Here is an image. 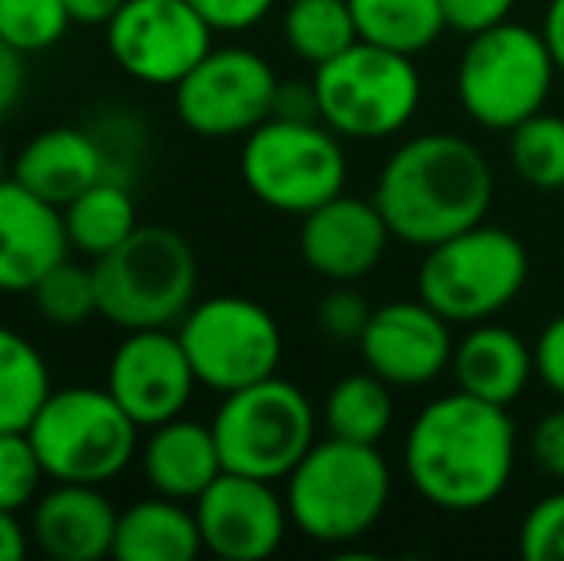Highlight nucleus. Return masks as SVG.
<instances>
[{"label":"nucleus","instance_id":"obj_1","mask_svg":"<svg viewBox=\"0 0 564 561\" xmlns=\"http://www.w3.org/2000/svg\"><path fill=\"white\" fill-rule=\"evenodd\" d=\"M519 462V427L503 404L453 389L415 416L403 442V470L431 508H491L507 493Z\"/></svg>","mask_w":564,"mask_h":561},{"label":"nucleus","instance_id":"obj_2","mask_svg":"<svg viewBox=\"0 0 564 561\" xmlns=\"http://www.w3.org/2000/svg\"><path fill=\"white\" fill-rule=\"evenodd\" d=\"M491 196L496 177L484 150L453 131H426L400 142L372 188L392 239L419 250L484 224Z\"/></svg>","mask_w":564,"mask_h":561},{"label":"nucleus","instance_id":"obj_3","mask_svg":"<svg viewBox=\"0 0 564 561\" xmlns=\"http://www.w3.org/2000/svg\"><path fill=\"white\" fill-rule=\"evenodd\" d=\"M289 516L304 539L346 547L384 519L392 500V470L380 446L346 439H319L284 477Z\"/></svg>","mask_w":564,"mask_h":561},{"label":"nucleus","instance_id":"obj_4","mask_svg":"<svg viewBox=\"0 0 564 561\" xmlns=\"http://www.w3.org/2000/svg\"><path fill=\"white\" fill-rule=\"evenodd\" d=\"M100 320L119 331L177 327L181 315L196 304V266L193 242L162 224H139L131 239L116 250L93 258Z\"/></svg>","mask_w":564,"mask_h":561},{"label":"nucleus","instance_id":"obj_5","mask_svg":"<svg viewBox=\"0 0 564 561\" xmlns=\"http://www.w3.org/2000/svg\"><path fill=\"white\" fill-rule=\"evenodd\" d=\"M142 427L105 385L54 389L28 423V439L43 462L46 481L108 485L139 457Z\"/></svg>","mask_w":564,"mask_h":561},{"label":"nucleus","instance_id":"obj_6","mask_svg":"<svg viewBox=\"0 0 564 561\" xmlns=\"http://www.w3.org/2000/svg\"><path fill=\"white\" fill-rule=\"evenodd\" d=\"M557 62L542 31L503 20L468 35L457 62V100L484 131H511L538 116L553 93Z\"/></svg>","mask_w":564,"mask_h":561},{"label":"nucleus","instance_id":"obj_7","mask_svg":"<svg viewBox=\"0 0 564 561\" xmlns=\"http://www.w3.org/2000/svg\"><path fill=\"white\" fill-rule=\"evenodd\" d=\"M341 142L346 139L335 136L323 120L269 116L242 139L238 154L242 185L265 208L307 216L330 196L346 193L349 162Z\"/></svg>","mask_w":564,"mask_h":561},{"label":"nucleus","instance_id":"obj_8","mask_svg":"<svg viewBox=\"0 0 564 561\" xmlns=\"http://www.w3.org/2000/svg\"><path fill=\"white\" fill-rule=\"evenodd\" d=\"M530 278V255L519 235L496 224H476L434 242L419 266V296L449 323L496 320Z\"/></svg>","mask_w":564,"mask_h":561},{"label":"nucleus","instance_id":"obj_9","mask_svg":"<svg viewBox=\"0 0 564 561\" xmlns=\"http://www.w3.org/2000/svg\"><path fill=\"white\" fill-rule=\"evenodd\" d=\"M319 120L335 136L372 142L392 139L415 120L423 100V77L411 54H395L357 39L338 58L312 74Z\"/></svg>","mask_w":564,"mask_h":561},{"label":"nucleus","instance_id":"obj_10","mask_svg":"<svg viewBox=\"0 0 564 561\" xmlns=\"http://www.w3.org/2000/svg\"><path fill=\"white\" fill-rule=\"evenodd\" d=\"M212 431H216L224 470L250 473L261 481H284L300 465V457L319 442L312 400L281 374L227 392Z\"/></svg>","mask_w":564,"mask_h":561},{"label":"nucleus","instance_id":"obj_11","mask_svg":"<svg viewBox=\"0 0 564 561\" xmlns=\"http://www.w3.org/2000/svg\"><path fill=\"white\" fill-rule=\"evenodd\" d=\"M177 338L204 389L227 392L265 381L281 369L284 335L265 304L250 296H208L196 300L177 323Z\"/></svg>","mask_w":564,"mask_h":561},{"label":"nucleus","instance_id":"obj_12","mask_svg":"<svg viewBox=\"0 0 564 561\" xmlns=\"http://www.w3.org/2000/svg\"><path fill=\"white\" fill-rule=\"evenodd\" d=\"M281 77L250 46H212L177 85V120L200 139H246L273 116Z\"/></svg>","mask_w":564,"mask_h":561},{"label":"nucleus","instance_id":"obj_13","mask_svg":"<svg viewBox=\"0 0 564 561\" xmlns=\"http://www.w3.org/2000/svg\"><path fill=\"white\" fill-rule=\"evenodd\" d=\"M212 23L188 0H123L108 20V54L131 82L173 89L212 51Z\"/></svg>","mask_w":564,"mask_h":561},{"label":"nucleus","instance_id":"obj_14","mask_svg":"<svg viewBox=\"0 0 564 561\" xmlns=\"http://www.w3.org/2000/svg\"><path fill=\"white\" fill-rule=\"evenodd\" d=\"M196 385L200 381L181 346L177 327L123 331L105 374V389L142 431L185 416Z\"/></svg>","mask_w":564,"mask_h":561},{"label":"nucleus","instance_id":"obj_15","mask_svg":"<svg viewBox=\"0 0 564 561\" xmlns=\"http://www.w3.org/2000/svg\"><path fill=\"white\" fill-rule=\"evenodd\" d=\"M204 550L224 561H261L276 554L292 527L289 500L276 493V481L224 470L193 500Z\"/></svg>","mask_w":564,"mask_h":561},{"label":"nucleus","instance_id":"obj_16","mask_svg":"<svg viewBox=\"0 0 564 561\" xmlns=\"http://www.w3.org/2000/svg\"><path fill=\"white\" fill-rule=\"evenodd\" d=\"M453 323L434 312L423 296L419 300H392V304L372 308L369 327L357 338L365 369L384 377L392 389H423L438 381L453 362L449 335Z\"/></svg>","mask_w":564,"mask_h":561},{"label":"nucleus","instance_id":"obj_17","mask_svg":"<svg viewBox=\"0 0 564 561\" xmlns=\"http://www.w3.org/2000/svg\"><path fill=\"white\" fill-rule=\"evenodd\" d=\"M388 242L392 231L372 196L365 201V196L338 193L300 216V258L307 270L335 284H354L377 270Z\"/></svg>","mask_w":564,"mask_h":561},{"label":"nucleus","instance_id":"obj_18","mask_svg":"<svg viewBox=\"0 0 564 561\" xmlns=\"http://www.w3.org/2000/svg\"><path fill=\"white\" fill-rule=\"evenodd\" d=\"M69 250L58 204L31 193L12 173L0 177V292H31Z\"/></svg>","mask_w":564,"mask_h":561},{"label":"nucleus","instance_id":"obj_19","mask_svg":"<svg viewBox=\"0 0 564 561\" xmlns=\"http://www.w3.org/2000/svg\"><path fill=\"white\" fill-rule=\"evenodd\" d=\"M119 511L105 496V485H74L51 481L46 493L31 504L28 531L46 558L58 561H97L112 554Z\"/></svg>","mask_w":564,"mask_h":561},{"label":"nucleus","instance_id":"obj_20","mask_svg":"<svg viewBox=\"0 0 564 561\" xmlns=\"http://www.w3.org/2000/svg\"><path fill=\"white\" fill-rule=\"evenodd\" d=\"M12 177L23 181L43 201L66 208L74 196L108 177V158L89 123L82 128L58 123V128H46L23 142L20 154L12 158Z\"/></svg>","mask_w":564,"mask_h":561},{"label":"nucleus","instance_id":"obj_21","mask_svg":"<svg viewBox=\"0 0 564 561\" xmlns=\"http://www.w3.org/2000/svg\"><path fill=\"white\" fill-rule=\"evenodd\" d=\"M449 374L460 392L507 408L527 392L530 377H538L534 346L519 331L503 327V323H491V320L473 323L453 343Z\"/></svg>","mask_w":564,"mask_h":561},{"label":"nucleus","instance_id":"obj_22","mask_svg":"<svg viewBox=\"0 0 564 561\" xmlns=\"http://www.w3.org/2000/svg\"><path fill=\"white\" fill-rule=\"evenodd\" d=\"M139 465L147 485L158 496L185 504H193L224 473V457H219L212 423H196L188 416L150 427L147 442L139 446Z\"/></svg>","mask_w":564,"mask_h":561},{"label":"nucleus","instance_id":"obj_23","mask_svg":"<svg viewBox=\"0 0 564 561\" xmlns=\"http://www.w3.org/2000/svg\"><path fill=\"white\" fill-rule=\"evenodd\" d=\"M204 550L196 511L185 500L150 496L119 511L112 554L123 561H193Z\"/></svg>","mask_w":564,"mask_h":561},{"label":"nucleus","instance_id":"obj_24","mask_svg":"<svg viewBox=\"0 0 564 561\" xmlns=\"http://www.w3.org/2000/svg\"><path fill=\"white\" fill-rule=\"evenodd\" d=\"M62 219H66L69 247L85 258H100L139 231V204L127 181L100 177L62 208Z\"/></svg>","mask_w":564,"mask_h":561},{"label":"nucleus","instance_id":"obj_25","mask_svg":"<svg viewBox=\"0 0 564 561\" xmlns=\"http://www.w3.org/2000/svg\"><path fill=\"white\" fill-rule=\"evenodd\" d=\"M357 39L395 54H423L446 31L442 0H349Z\"/></svg>","mask_w":564,"mask_h":561},{"label":"nucleus","instance_id":"obj_26","mask_svg":"<svg viewBox=\"0 0 564 561\" xmlns=\"http://www.w3.org/2000/svg\"><path fill=\"white\" fill-rule=\"evenodd\" d=\"M392 385L372 374V369L346 374L341 381L330 385L327 400H323V427H327V434L346 442L380 446V439L392 431Z\"/></svg>","mask_w":564,"mask_h":561},{"label":"nucleus","instance_id":"obj_27","mask_svg":"<svg viewBox=\"0 0 564 561\" xmlns=\"http://www.w3.org/2000/svg\"><path fill=\"white\" fill-rule=\"evenodd\" d=\"M51 392L54 377L43 350L0 323V431H28Z\"/></svg>","mask_w":564,"mask_h":561},{"label":"nucleus","instance_id":"obj_28","mask_svg":"<svg viewBox=\"0 0 564 561\" xmlns=\"http://www.w3.org/2000/svg\"><path fill=\"white\" fill-rule=\"evenodd\" d=\"M284 43L307 66L338 58L341 51L357 43V23L349 12V0H289L284 8Z\"/></svg>","mask_w":564,"mask_h":561},{"label":"nucleus","instance_id":"obj_29","mask_svg":"<svg viewBox=\"0 0 564 561\" xmlns=\"http://www.w3.org/2000/svg\"><path fill=\"white\" fill-rule=\"evenodd\" d=\"M507 158L522 185L561 193L564 188V120L542 108L507 131Z\"/></svg>","mask_w":564,"mask_h":561},{"label":"nucleus","instance_id":"obj_30","mask_svg":"<svg viewBox=\"0 0 564 561\" xmlns=\"http://www.w3.org/2000/svg\"><path fill=\"white\" fill-rule=\"evenodd\" d=\"M28 296L35 300V312L51 327H82L93 315H100L93 266H77L69 258H62L51 273H43V281Z\"/></svg>","mask_w":564,"mask_h":561},{"label":"nucleus","instance_id":"obj_31","mask_svg":"<svg viewBox=\"0 0 564 561\" xmlns=\"http://www.w3.org/2000/svg\"><path fill=\"white\" fill-rule=\"evenodd\" d=\"M74 28L66 0H0V39L23 54H43Z\"/></svg>","mask_w":564,"mask_h":561},{"label":"nucleus","instance_id":"obj_32","mask_svg":"<svg viewBox=\"0 0 564 561\" xmlns=\"http://www.w3.org/2000/svg\"><path fill=\"white\" fill-rule=\"evenodd\" d=\"M43 481H46L43 462H39L28 431H0V508L4 511L31 508Z\"/></svg>","mask_w":564,"mask_h":561},{"label":"nucleus","instance_id":"obj_33","mask_svg":"<svg viewBox=\"0 0 564 561\" xmlns=\"http://www.w3.org/2000/svg\"><path fill=\"white\" fill-rule=\"evenodd\" d=\"M519 554L527 561H564V488L542 496L522 516Z\"/></svg>","mask_w":564,"mask_h":561},{"label":"nucleus","instance_id":"obj_34","mask_svg":"<svg viewBox=\"0 0 564 561\" xmlns=\"http://www.w3.org/2000/svg\"><path fill=\"white\" fill-rule=\"evenodd\" d=\"M369 315H372L369 300L357 289H349V284L330 289L327 296L319 300V308H315V323H319L323 335L335 338V343H357V338L365 335V327H369Z\"/></svg>","mask_w":564,"mask_h":561},{"label":"nucleus","instance_id":"obj_35","mask_svg":"<svg viewBox=\"0 0 564 561\" xmlns=\"http://www.w3.org/2000/svg\"><path fill=\"white\" fill-rule=\"evenodd\" d=\"M204 20L212 23V31H227V35H238V31H250L273 12L276 0H188Z\"/></svg>","mask_w":564,"mask_h":561},{"label":"nucleus","instance_id":"obj_36","mask_svg":"<svg viewBox=\"0 0 564 561\" xmlns=\"http://www.w3.org/2000/svg\"><path fill=\"white\" fill-rule=\"evenodd\" d=\"M514 4L519 0H442V12H446L449 31L476 35V31H488L496 23L511 20Z\"/></svg>","mask_w":564,"mask_h":561},{"label":"nucleus","instance_id":"obj_37","mask_svg":"<svg viewBox=\"0 0 564 561\" xmlns=\"http://www.w3.org/2000/svg\"><path fill=\"white\" fill-rule=\"evenodd\" d=\"M530 457L553 481H564V408H553L530 431Z\"/></svg>","mask_w":564,"mask_h":561},{"label":"nucleus","instance_id":"obj_38","mask_svg":"<svg viewBox=\"0 0 564 561\" xmlns=\"http://www.w3.org/2000/svg\"><path fill=\"white\" fill-rule=\"evenodd\" d=\"M534 374L553 397L564 400V312L553 315L534 343Z\"/></svg>","mask_w":564,"mask_h":561},{"label":"nucleus","instance_id":"obj_39","mask_svg":"<svg viewBox=\"0 0 564 561\" xmlns=\"http://www.w3.org/2000/svg\"><path fill=\"white\" fill-rule=\"evenodd\" d=\"M28 58L8 39H0V116H8L28 93Z\"/></svg>","mask_w":564,"mask_h":561},{"label":"nucleus","instance_id":"obj_40","mask_svg":"<svg viewBox=\"0 0 564 561\" xmlns=\"http://www.w3.org/2000/svg\"><path fill=\"white\" fill-rule=\"evenodd\" d=\"M273 116H281V120H319L315 85L312 82H281Z\"/></svg>","mask_w":564,"mask_h":561},{"label":"nucleus","instance_id":"obj_41","mask_svg":"<svg viewBox=\"0 0 564 561\" xmlns=\"http://www.w3.org/2000/svg\"><path fill=\"white\" fill-rule=\"evenodd\" d=\"M31 547V531L23 527L20 511L0 508V561H20Z\"/></svg>","mask_w":564,"mask_h":561},{"label":"nucleus","instance_id":"obj_42","mask_svg":"<svg viewBox=\"0 0 564 561\" xmlns=\"http://www.w3.org/2000/svg\"><path fill=\"white\" fill-rule=\"evenodd\" d=\"M69 20L82 28H108V20L123 8V0H66Z\"/></svg>","mask_w":564,"mask_h":561},{"label":"nucleus","instance_id":"obj_43","mask_svg":"<svg viewBox=\"0 0 564 561\" xmlns=\"http://www.w3.org/2000/svg\"><path fill=\"white\" fill-rule=\"evenodd\" d=\"M542 35L550 43V54L557 62V69L564 74V0H550L545 8V20H542Z\"/></svg>","mask_w":564,"mask_h":561},{"label":"nucleus","instance_id":"obj_44","mask_svg":"<svg viewBox=\"0 0 564 561\" xmlns=\"http://www.w3.org/2000/svg\"><path fill=\"white\" fill-rule=\"evenodd\" d=\"M12 173V158H8V147H4V136H0V177Z\"/></svg>","mask_w":564,"mask_h":561}]
</instances>
